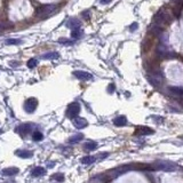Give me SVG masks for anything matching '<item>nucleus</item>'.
<instances>
[{"mask_svg":"<svg viewBox=\"0 0 183 183\" xmlns=\"http://www.w3.org/2000/svg\"><path fill=\"white\" fill-rule=\"evenodd\" d=\"M136 29H137V23H133L131 25L129 30H131V31H134V30H136Z\"/></svg>","mask_w":183,"mask_h":183,"instance_id":"nucleus-30","label":"nucleus"},{"mask_svg":"<svg viewBox=\"0 0 183 183\" xmlns=\"http://www.w3.org/2000/svg\"><path fill=\"white\" fill-rule=\"evenodd\" d=\"M95 160H96V158L93 156H86L81 159V163L84 165H92L93 163H95Z\"/></svg>","mask_w":183,"mask_h":183,"instance_id":"nucleus-19","label":"nucleus"},{"mask_svg":"<svg viewBox=\"0 0 183 183\" xmlns=\"http://www.w3.org/2000/svg\"><path fill=\"white\" fill-rule=\"evenodd\" d=\"M6 44L7 45H19V44H22V40L21 39H7Z\"/></svg>","mask_w":183,"mask_h":183,"instance_id":"nucleus-25","label":"nucleus"},{"mask_svg":"<svg viewBox=\"0 0 183 183\" xmlns=\"http://www.w3.org/2000/svg\"><path fill=\"white\" fill-rule=\"evenodd\" d=\"M169 93H172L175 96H178V97H183V88L182 87H176V86H171L168 88Z\"/></svg>","mask_w":183,"mask_h":183,"instance_id":"nucleus-14","label":"nucleus"},{"mask_svg":"<svg viewBox=\"0 0 183 183\" xmlns=\"http://www.w3.org/2000/svg\"><path fill=\"white\" fill-rule=\"evenodd\" d=\"M151 47H152V39H146L144 42H143V45H142V49H143V52L146 53Z\"/></svg>","mask_w":183,"mask_h":183,"instance_id":"nucleus-20","label":"nucleus"},{"mask_svg":"<svg viewBox=\"0 0 183 183\" xmlns=\"http://www.w3.org/2000/svg\"><path fill=\"white\" fill-rule=\"evenodd\" d=\"M42 139H44V135H42L41 133L40 132H34L32 134V140L33 141H36V142H38V141H41Z\"/></svg>","mask_w":183,"mask_h":183,"instance_id":"nucleus-22","label":"nucleus"},{"mask_svg":"<svg viewBox=\"0 0 183 183\" xmlns=\"http://www.w3.org/2000/svg\"><path fill=\"white\" fill-rule=\"evenodd\" d=\"M37 64H38V61L36 58H31V60H29L28 63H26L28 68H30V69H34V68L37 66Z\"/></svg>","mask_w":183,"mask_h":183,"instance_id":"nucleus-24","label":"nucleus"},{"mask_svg":"<svg viewBox=\"0 0 183 183\" xmlns=\"http://www.w3.org/2000/svg\"><path fill=\"white\" fill-rule=\"evenodd\" d=\"M31 174H32L33 178H39V176L45 175V174H46V171H45L44 167H39V166H38V167H36V168L32 169Z\"/></svg>","mask_w":183,"mask_h":183,"instance_id":"nucleus-17","label":"nucleus"},{"mask_svg":"<svg viewBox=\"0 0 183 183\" xmlns=\"http://www.w3.org/2000/svg\"><path fill=\"white\" fill-rule=\"evenodd\" d=\"M171 21H172L171 15L164 13L163 10H159V12L155 15V17H153V23H155V25H158L160 28H161L163 25H167L168 23H171Z\"/></svg>","mask_w":183,"mask_h":183,"instance_id":"nucleus-1","label":"nucleus"},{"mask_svg":"<svg viewBox=\"0 0 183 183\" xmlns=\"http://www.w3.org/2000/svg\"><path fill=\"white\" fill-rule=\"evenodd\" d=\"M83 16H84L85 19H89V12H84V13H83Z\"/></svg>","mask_w":183,"mask_h":183,"instance_id":"nucleus-31","label":"nucleus"},{"mask_svg":"<svg viewBox=\"0 0 183 183\" xmlns=\"http://www.w3.org/2000/svg\"><path fill=\"white\" fill-rule=\"evenodd\" d=\"M113 124L118 127H121V126H125L127 124V118L125 116H118L117 118H114L113 119Z\"/></svg>","mask_w":183,"mask_h":183,"instance_id":"nucleus-16","label":"nucleus"},{"mask_svg":"<svg viewBox=\"0 0 183 183\" xmlns=\"http://www.w3.org/2000/svg\"><path fill=\"white\" fill-rule=\"evenodd\" d=\"M32 129H33V125L28 122V124H23V125H21V126L19 127L17 132H19L22 136H25V135H28V134H30V133L32 132Z\"/></svg>","mask_w":183,"mask_h":183,"instance_id":"nucleus-7","label":"nucleus"},{"mask_svg":"<svg viewBox=\"0 0 183 183\" xmlns=\"http://www.w3.org/2000/svg\"><path fill=\"white\" fill-rule=\"evenodd\" d=\"M53 178H54L55 181H57V182H63V181H64V175L61 173H57L53 176Z\"/></svg>","mask_w":183,"mask_h":183,"instance_id":"nucleus-26","label":"nucleus"},{"mask_svg":"<svg viewBox=\"0 0 183 183\" xmlns=\"http://www.w3.org/2000/svg\"><path fill=\"white\" fill-rule=\"evenodd\" d=\"M38 107V100L36 97H30L24 102V110L28 113L34 112V110Z\"/></svg>","mask_w":183,"mask_h":183,"instance_id":"nucleus-5","label":"nucleus"},{"mask_svg":"<svg viewBox=\"0 0 183 183\" xmlns=\"http://www.w3.org/2000/svg\"><path fill=\"white\" fill-rule=\"evenodd\" d=\"M8 28H10V24L5 23V22H0V32L4 31V30H7Z\"/></svg>","mask_w":183,"mask_h":183,"instance_id":"nucleus-28","label":"nucleus"},{"mask_svg":"<svg viewBox=\"0 0 183 183\" xmlns=\"http://www.w3.org/2000/svg\"><path fill=\"white\" fill-rule=\"evenodd\" d=\"M58 42H60V44H63V45H72V44H73L71 40L64 39V38H60V39H58Z\"/></svg>","mask_w":183,"mask_h":183,"instance_id":"nucleus-27","label":"nucleus"},{"mask_svg":"<svg viewBox=\"0 0 183 183\" xmlns=\"http://www.w3.org/2000/svg\"><path fill=\"white\" fill-rule=\"evenodd\" d=\"M73 125H75L76 128L78 129H81V128H85V127L88 125V121L85 119V118L81 117H76L73 119Z\"/></svg>","mask_w":183,"mask_h":183,"instance_id":"nucleus-10","label":"nucleus"},{"mask_svg":"<svg viewBox=\"0 0 183 183\" xmlns=\"http://www.w3.org/2000/svg\"><path fill=\"white\" fill-rule=\"evenodd\" d=\"M173 2V14L175 16H180L181 10L183 9V0H172Z\"/></svg>","mask_w":183,"mask_h":183,"instance_id":"nucleus-8","label":"nucleus"},{"mask_svg":"<svg viewBox=\"0 0 183 183\" xmlns=\"http://www.w3.org/2000/svg\"><path fill=\"white\" fill-rule=\"evenodd\" d=\"M155 169H159V171H165V172H174L176 169V165L171 163V161H166V160H161V161H157L153 165Z\"/></svg>","mask_w":183,"mask_h":183,"instance_id":"nucleus-3","label":"nucleus"},{"mask_svg":"<svg viewBox=\"0 0 183 183\" xmlns=\"http://www.w3.org/2000/svg\"><path fill=\"white\" fill-rule=\"evenodd\" d=\"M15 155L19 157V158H23V159H28V158H31L33 156L32 151H29V150H17L15 152Z\"/></svg>","mask_w":183,"mask_h":183,"instance_id":"nucleus-13","label":"nucleus"},{"mask_svg":"<svg viewBox=\"0 0 183 183\" xmlns=\"http://www.w3.org/2000/svg\"><path fill=\"white\" fill-rule=\"evenodd\" d=\"M84 139V135L83 134H76V135L71 136L70 139H69V143H78V142H80L81 140Z\"/></svg>","mask_w":183,"mask_h":183,"instance_id":"nucleus-21","label":"nucleus"},{"mask_svg":"<svg viewBox=\"0 0 183 183\" xmlns=\"http://www.w3.org/2000/svg\"><path fill=\"white\" fill-rule=\"evenodd\" d=\"M73 76H75L77 79L83 80V81H87V80L93 79V76L90 75V73L86 72V71H81V70L73 71Z\"/></svg>","mask_w":183,"mask_h":183,"instance_id":"nucleus-6","label":"nucleus"},{"mask_svg":"<svg viewBox=\"0 0 183 183\" xmlns=\"http://www.w3.org/2000/svg\"><path fill=\"white\" fill-rule=\"evenodd\" d=\"M97 146H99V144H97L96 142H93V141L86 142V143L84 144L85 150H87V151H93V150H95V149H97Z\"/></svg>","mask_w":183,"mask_h":183,"instance_id":"nucleus-18","label":"nucleus"},{"mask_svg":"<svg viewBox=\"0 0 183 183\" xmlns=\"http://www.w3.org/2000/svg\"><path fill=\"white\" fill-rule=\"evenodd\" d=\"M110 1H111V0H101V2H102V4H109Z\"/></svg>","mask_w":183,"mask_h":183,"instance_id":"nucleus-32","label":"nucleus"},{"mask_svg":"<svg viewBox=\"0 0 183 183\" xmlns=\"http://www.w3.org/2000/svg\"><path fill=\"white\" fill-rule=\"evenodd\" d=\"M150 134H153V129L146 126L137 127L135 131V135H150Z\"/></svg>","mask_w":183,"mask_h":183,"instance_id":"nucleus-9","label":"nucleus"},{"mask_svg":"<svg viewBox=\"0 0 183 183\" xmlns=\"http://www.w3.org/2000/svg\"><path fill=\"white\" fill-rule=\"evenodd\" d=\"M56 9V5H52V4H47V5H42L38 7L36 10V15L38 17H46L48 15L54 13Z\"/></svg>","mask_w":183,"mask_h":183,"instance_id":"nucleus-2","label":"nucleus"},{"mask_svg":"<svg viewBox=\"0 0 183 183\" xmlns=\"http://www.w3.org/2000/svg\"><path fill=\"white\" fill-rule=\"evenodd\" d=\"M80 25H81L80 21L78 19H76V17H71V19H69L66 21V26L69 29H71V30L80 28Z\"/></svg>","mask_w":183,"mask_h":183,"instance_id":"nucleus-11","label":"nucleus"},{"mask_svg":"<svg viewBox=\"0 0 183 183\" xmlns=\"http://www.w3.org/2000/svg\"><path fill=\"white\" fill-rule=\"evenodd\" d=\"M19 173V168L17 167H8V168L2 169L0 174L4 175V176H13V175H16Z\"/></svg>","mask_w":183,"mask_h":183,"instance_id":"nucleus-12","label":"nucleus"},{"mask_svg":"<svg viewBox=\"0 0 183 183\" xmlns=\"http://www.w3.org/2000/svg\"><path fill=\"white\" fill-rule=\"evenodd\" d=\"M108 92H109V93H110V94L114 92V85H113V84H110V85H109V87H108Z\"/></svg>","mask_w":183,"mask_h":183,"instance_id":"nucleus-29","label":"nucleus"},{"mask_svg":"<svg viewBox=\"0 0 183 183\" xmlns=\"http://www.w3.org/2000/svg\"><path fill=\"white\" fill-rule=\"evenodd\" d=\"M80 112V104L78 102H73V103L69 104V107L66 109V117L70 119H75Z\"/></svg>","mask_w":183,"mask_h":183,"instance_id":"nucleus-4","label":"nucleus"},{"mask_svg":"<svg viewBox=\"0 0 183 183\" xmlns=\"http://www.w3.org/2000/svg\"><path fill=\"white\" fill-rule=\"evenodd\" d=\"M71 36H72V38H75V39H78V38H80L81 36H83V31H81L79 28L75 29V30H72Z\"/></svg>","mask_w":183,"mask_h":183,"instance_id":"nucleus-23","label":"nucleus"},{"mask_svg":"<svg viewBox=\"0 0 183 183\" xmlns=\"http://www.w3.org/2000/svg\"><path fill=\"white\" fill-rule=\"evenodd\" d=\"M60 57V54L57 52H47L41 55V58L44 60H57Z\"/></svg>","mask_w":183,"mask_h":183,"instance_id":"nucleus-15","label":"nucleus"}]
</instances>
